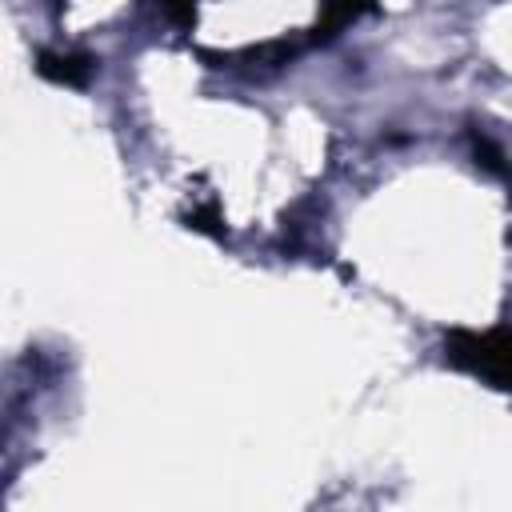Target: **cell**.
Returning <instances> with one entry per match:
<instances>
[{
  "instance_id": "obj_1",
  "label": "cell",
  "mask_w": 512,
  "mask_h": 512,
  "mask_svg": "<svg viewBox=\"0 0 512 512\" xmlns=\"http://www.w3.org/2000/svg\"><path fill=\"white\" fill-rule=\"evenodd\" d=\"M473 364L480 372L512 384V337H485L473 340Z\"/></svg>"
},
{
  "instance_id": "obj_2",
  "label": "cell",
  "mask_w": 512,
  "mask_h": 512,
  "mask_svg": "<svg viewBox=\"0 0 512 512\" xmlns=\"http://www.w3.org/2000/svg\"><path fill=\"white\" fill-rule=\"evenodd\" d=\"M40 72H45V77H57V80L77 85V80L85 77V65H80L77 57H40Z\"/></svg>"
}]
</instances>
